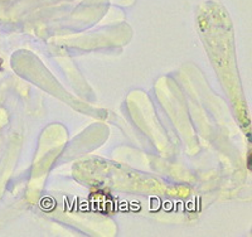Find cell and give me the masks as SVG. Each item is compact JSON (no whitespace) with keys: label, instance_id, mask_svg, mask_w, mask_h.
Returning <instances> with one entry per match:
<instances>
[{"label":"cell","instance_id":"1","mask_svg":"<svg viewBox=\"0 0 252 237\" xmlns=\"http://www.w3.org/2000/svg\"><path fill=\"white\" fill-rule=\"evenodd\" d=\"M0 65H1V60H0Z\"/></svg>","mask_w":252,"mask_h":237}]
</instances>
